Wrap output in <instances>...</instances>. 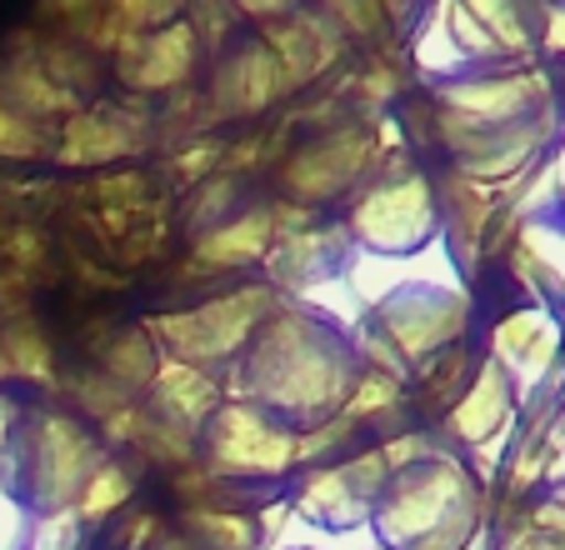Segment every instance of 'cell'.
Segmentation results:
<instances>
[{"mask_svg":"<svg viewBox=\"0 0 565 550\" xmlns=\"http://www.w3.org/2000/svg\"><path fill=\"white\" fill-rule=\"evenodd\" d=\"M355 360V346L335 326L300 306H276L235 360L241 385L225 401H250L290 431H310L345 405L361 376Z\"/></svg>","mask_w":565,"mask_h":550,"instance_id":"obj_1","label":"cell"},{"mask_svg":"<svg viewBox=\"0 0 565 550\" xmlns=\"http://www.w3.org/2000/svg\"><path fill=\"white\" fill-rule=\"evenodd\" d=\"M480 526V480L446 445L395 470L371 510V536L385 550H470Z\"/></svg>","mask_w":565,"mask_h":550,"instance_id":"obj_2","label":"cell"},{"mask_svg":"<svg viewBox=\"0 0 565 550\" xmlns=\"http://www.w3.org/2000/svg\"><path fill=\"white\" fill-rule=\"evenodd\" d=\"M345 235H351L355 251L375 255H411L430 245L440 235V201L430 191V180L395 150L391 170L361 186Z\"/></svg>","mask_w":565,"mask_h":550,"instance_id":"obj_3","label":"cell"},{"mask_svg":"<svg viewBox=\"0 0 565 550\" xmlns=\"http://www.w3.org/2000/svg\"><path fill=\"white\" fill-rule=\"evenodd\" d=\"M276 306H286L276 286H250V290H235V296L205 300V306H191V310L150 316L146 330L160 346V356H175L185 366L215 371V366H235L241 360V350L250 346V336L266 326V316Z\"/></svg>","mask_w":565,"mask_h":550,"instance_id":"obj_4","label":"cell"},{"mask_svg":"<svg viewBox=\"0 0 565 550\" xmlns=\"http://www.w3.org/2000/svg\"><path fill=\"white\" fill-rule=\"evenodd\" d=\"M201 451L211 476L250 490L300 466V431H290L286 421L266 415L250 401H221V411L201 431Z\"/></svg>","mask_w":565,"mask_h":550,"instance_id":"obj_5","label":"cell"},{"mask_svg":"<svg viewBox=\"0 0 565 550\" xmlns=\"http://www.w3.org/2000/svg\"><path fill=\"white\" fill-rule=\"evenodd\" d=\"M371 320L391 350L406 360V371H426L430 360L460 346L470 326V290L466 286H436V281H406L401 290L371 306Z\"/></svg>","mask_w":565,"mask_h":550,"instance_id":"obj_6","label":"cell"},{"mask_svg":"<svg viewBox=\"0 0 565 550\" xmlns=\"http://www.w3.org/2000/svg\"><path fill=\"white\" fill-rule=\"evenodd\" d=\"M385 480H391V466H385L381 445H375V451H361V455H351V461H335V466H310L306 476H300L290 510H296L300 520H310V526L331 530V536L365 530Z\"/></svg>","mask_w":565,"mask_h":550,"instance_id":"obj_7","label":"cell"},{"mask_svg":"<svg viewBox=\"0 0 565 550\" xmlns=\"http://www.w3.org/2000/svg\"><path fill=\"white\" fill-rule=\"evenodd\" d=\"M381 160V140L371 130H331V136L300 146L296 156L280 166V186L290 201L300 205H326L335 195L355 191L371 166Z\"/></svg>","mask_w":565,"mask_h":550,"instance_id":"obj_8","label":"cell"},{"mask_svg":"<svg viewBox=\"0 0 565 550\" xmlns=\"http://www.w3.org/2000/svg\"><path fill=\"white\" fill-rule=\"evenodd\" d=\"M561 346L565 330L555 320L551 306H521L491 330V360L505 371L515 401H535L541 385H551L561 376Z\"/></svg>","mask_w":565,"mask_h":550,"instance_id":"obj_9","label":"cell"},{"mask_svg":"<svg viewBox=\"0 0 565 550\" xmlns=\"http://www.w3.org/2000/svg\"><path fill=\"white\" fill-rule=\"evenodd\" d=\"M201 55H205L201 35H195L191 15H181V21L156 25V31L120 35L116 75L136 96H166V91H181L201 71Z\"/></svg>","mask_w":565,"mask_h":550,"instance_id":"obj_10","label":"cell"},{"mask_svg":"<svg viewBox=\"0 0 565 550\" xmlns=\"http://www.w3.org/2000/svg\"><path fill=\"white\" fill-rule=\"evenodd\" d=\"M280 96H290V91H286V81H280L276 55L266 51L260 35L235 41L231 51L215 61V71H211V116H221V120L260 116V110Z\"/></svg>","mask_w":565,"mask_h":550,"instance_id":"obj_11","label":"cell"},{"mask_svg":"<svg viewBox=\"0 0 565 550\" xmlns=\"http://www.w3.org/2000/svg\"><path fill=\"white\" fill-rule=\"evenodd\" d=\"M260 41H266V51L276 55L286 91H300V85L320 81V75H326L345 55V35L335 31V25L326 21L320 11L280 15V21L260 25Z\"/></svg>","mask_w":565,"mask_h":550,"instance_id":"obj_12","label":"cell"},{"mask_svg":"<svg viewBox=\"0 0 565 550\" xmlns=\"http://www.w3.org/2000/svg\"><path fill=\"white\" fill-rule=\"evenodd\" d=\"M351 251L355 245H351V235H345V225H300V231H290V235H276V245L266 251L270 281H276V290H286V296H300V290L341 275Z\"/></svg>","mask_w":565,"mask_h":550,"instance_id":"obj_13","label":"cell"},{"mask_svg":"<svg viewBox=\"0 0 565 550\" xmlns=\"http://www.w3.org/2000/svg\"><path fill=\"white\" fill-rule=\"evenodd\" d=\"M221 401H225V391L215 385L211 371L185 366V360H175V356H160V371H156V381H150V411H156L160 421L201 435L205 421L221 411Z\"/></svg>","mask_w":565,"mask_h":550,"instance_id":"obj_14","label":"cell"},{"mask_svg":"<svg viewBox=\"0 0 565 550\" xmlns=\"http://www.w3.org/2000/svg\"><path fill=\"white\" fill-rule=\"evenodd\" d=\"M515 405H521V401H515L505 371L495 366L491 356H486V366L476 371V381H470L466 391L456 395V405L446 411V425H440V431H446L450 441H460V445H480L486 435L515 425Z\"/></svg>","mask_w":565,"mask_h":550,"instance_id":"obj_15","label":"cell"},{"mask_svg":"<svg viewBox=\"0 0 565 550\" xmlns=\"http://www.w3.org/2000/svg\"><path fill=\"white\" fill-rule=\"evenodd\" d=\"M130 150H140V126L120 106H81L61 126L65 166H106Z\"/></svg>","mask_w":565,"mask_h":550,"instance_id":"obj_16","label":"cell"},{"mask_svg":"<svg viewBox=\"0 0 565 550\" xmlns=\"http://www.w3.org/2000/svg\"><path fill=\"white\" fill-rule=\"evenodd\" d=\"M511 271L535 296V306L565 300V225L551 221V215H535V221L515 225Z\"/></svg>","mask_w":565,"mask_h":550,"instance_id":"obj_17","label":"cell"},{"mask_svg":"<svg viewBox=\"0 0 565 550\" xmlns=\"http://www.w3.org/2000/svg\"><path fill=\"white\" fill-rule=\"evenodd\" d=\"M270 245H276V215L246 211L225 225H211V231L195 241V261H201L205 271H231V265H246V261H266Z\"/></svg>","mask_w":565,"mask_h":550,"instance_id":"obj_18","label":"cell"},{"mask_svg":"<svg viewBox=\"0 0 565 550\" xmlns=\"http://www.w3.org/2000/svg\"><path fill=\"white\" fill-rule=\"evenodd\" d=\"M476 25L491 35L501 61H525L535 51V11L541 0H460Z\"/></svg>","mask_w":565,"mask_h":550,"instance_id":"obj_19","label":"cell"},{"mask_svg":"<svg viewBox=\"0 0 565 550\" xmlns=\"http://www.w3.org/2000/svg\"><path fill=\"white\" fill-rule=\"evenodd\" d=\"M406 51H411V65H416L420 75H430L436 85L456 81V75H470V61L460 55V45L450 41V31H446L440 0H430L426 11H420L416 21H411V41H406Z\"/></svg>","mask_w":565,"mask_h":550,"instance_id":"obj_20","label":"cell"},{"mask_svg":"<svg viewBox=\"0 0 565 550\" xmlns=\"http://www.w3.org/2000/svg\"><path fill=\"white\" fill-rule=\"evenodd\" d=\"M181 530H185V546H195V550H256L260 546L256 516H241L231 506H185Z\"/></svg>","mask_w":565,"mask_h":550,"instance_id":"obj_21","label":"cell"},{"mask_svg":"<svg viewBox=\"0 0 565 550\" xmlns=\"http://www.w3.org/2000/svg\"><path fill=\"white\" fill-rule=\"evenodd\" d=\"M100 371L110 376L116 385H126V391H150V381H156L160 371V346L150 340V330H120L116 346L100 356Z\"/></svg>","mask_w":565,"mask_h":550,"instance_id":"obj_22","label":"cell"},{"mask_svg":"<svg viewBox=\"0 0 565 550\" xmlns=\"http://www.w3.org/2000/svg\"><path fill=\"white\" fill-rule=\"evenodd\" d=\"M130 500V476H126V466H100L96 476L86 480V490H81V500H75V520L81 526H100L106 516H116L120 506Z\"/></svg>","mask_w":565,"mask_h":550,"instance_id":"obj_23","label":"cell"},{"mask_svg":"<svg viewBox=\"0 0 565 550\" xmlns=\"http://www.w3.org/2000/svg\"><path fill=\"white\" fill-rule=\"evenodd\" d=\"M0 350H6V366H11V376H31V381H45V376H51V350H45L35 320L15 316L11 326L0 330Z\"/></svg>","mask_w":565,"mask_h":550,"instance_id":"obj_24","label":"cell"},{"mask_svg":"<svg viewBox=\"0 0 565 550\" xmlns=\"http://www.w3.org/2000/svg\"><path fill=\"white\" fill-rule=\"evenodd\" d=\"M320 15L345 35V41H381L391 15L381 11V0H320Z\"/></svg>","mask_w":565,"mask_h":550,"instance_id":"obj_25","label":"cell"},{"mask_svg":"<svg viewBox=\"0 0 565 550\" xmlns=\"http://www.w3.org/2000/svg\"><path fill=\"white\" fill-rule=\"evenodd\" d=\"M106 11L126 35H140V31H156V25L181 21L191 11V0H106Z\"/></svg>","mask_w":565,"mask_h":550,"instance_id":"obj_26","label":"cell"},{"mask_svg":"<svg viewBox=\"0 0 565 550\" xmlns=\"http://www.w3.org/2000/svg\"><path fill=\"white\" fill-rule=\"evenodd\" d=\"M41 150H45V130L0 101V156L6 160H31V156H41Z\"/></svg>","mask_w":565,"mask_h":550,"instance_id":"obj_27","label":"cell"},{"mask_svg":"<svg viewBox=\"0 0 565 550\" xmlns=\"http://www.w3.org/2000/svg\"><path fill=\"white\" fill-rule=\"evenodd\" d=\"M0 255H6V271H31V265H41L45 255V241L35 231H25V225H15V231L0 235Z\"/></svg>","mask_w":565,"mask_h":550,"instance_id":"obj_28","label":"cell"},{"mask_svg":"<svg viewBox=\"0 0 565 550\" xmlns=\"http://www.w3.org/2000/svg\"><path fill=\"white\" fill-rule=\"evenodd\" d=\"M241 21H260V25H270V21H280V15H290V11H300V0H225Z\"/></svg>","mask_w":565,"mask_h":550,"instance_id":"obj_29","label":"cell"},{"mask_svg":"<svg viewBox=\"0 0 565 550\" xmlns=\"http://www.w3.org/2000/svg\"><path fill=\"white\" fill-rule=\"evenodd\" d=\"M100 0H41V15H61V21H81L90 15Z\"/></svg>","mask_w":565,"mask_h":550,"instance_id":"obj_30","label":"cell"},{"mask_svg":"<svg viewBox=\"0 0 565 550\" xmlns=\"http://www.w3.org/2000/svg\"><path fill=\"white\" fill-rule=\"evenodd\" d=\"M426 6H430V0H381V11L391 15V25H401V31H406V25L416 21Z\"/></svg>","mask_w":565,"mask_h":550,"instance_id":"obj_31","label":"cell"},{"mask_svg":"<svg viewBox=\"0 0 565 550\" xmlns=\"http://www.w3.org/2000/svg\"><path fill=\"white\" fill-rule=\"evenodd\" d=\"M551 176H555V195H561V201H565V146H561V156H555Z\"/></svg>","mask_w":565,"mask_h":550,"instance_id":"obj_32","label":"cell"}]
</instances>
